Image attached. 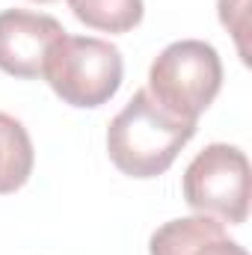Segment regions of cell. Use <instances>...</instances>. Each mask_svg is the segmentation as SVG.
I'll return each mask as SVG.
<instances>
[{"mask_svg": "<svg viewBox=\"0 0 252 255\" xmlns=\"http://www.w3.org/2000/svg\"><path fill=\"white\" fill-rule=\"evenodd\" d=\"M196 125L160 107L148 89H136L107 128V154L127 178H157L196 136Z\"/></svg>", "mask_w": 252, "mask_h": 255, "instance_id": "obj_1", "label": "cell"}, {"mask_svg": "<svg viewBox=\"0 0 252 255\" xmlns=\"http://www.w3.org/2000/svg\"><path fill=\"white\" fill-rule=\"evenodd\" d=\"M42 77L65 104L80 110H95L107 104L125 77L122 51L95 36H68L54 42Z\"/></svg>", "mask_w": 252, "mask_h": 255, "instance_id": "obj_2", "label": "cell"}, {"mask_svg": "<svg viewBox=\"0 0 252 255\" xmlns=\"http://www.w3.org/2000/svg\"><path fill=\"white\" fill-rule=\"evenodd\" d=\"M223 86V63L214 45L181 39L166 45L148 68V95L172 116L199 122Z\"/></svg>", "mask_w": 252, "mask_h": 255, "instance_id": "obj_3", "label": "cell"}, {"mask_svg": "<svg viewBox=\"0 0 252 255\" xmlns=\"http://www.w3.org/2000/svg\"><path fill=\"white\" fill-rule=\"evenodd\" d=\"M184 202L196 214L241 226L250 217V157L238 145L211 142L184 169Z\"/></svg>", "mask_w": 252, "mask_h": 255, "instance_id": "obj_4", "label": "cell"}, {"mask_svg": "<svg viewBox=\"0 0 252 255\" xmlns=\"http://www.w3.org/2000/svg\"><path fill=\"white\" fill-rule=\"evenodd\" d=\"M65 30L54 15L30 9H3L0 12V71L36 80L45 71V60Z\"/></svg>", "mask_w": 252, "mask_h": 255, "instance_id": "obj_5", "label": "cell"}, {"mask_svg": "<svg viewBox=\"0 0 252 255\" xmlns=\"http://www.w3.org/2000/svg\"><path fill=\"white\" fill-rule=\"evenodd\" d=\"M148 255H250L226 235V226L214 217L193 214L163 223L151 241Z\"/></svg>", "mask_w": 252, "mask_h": 255, "instance_id": "obj_6", "label": "cell"}, {"mask_svg": "<svg viewBox=\"0 0 252 255\" xmlns=\"http://www.w3.org/2000/svg\"><path fill=\"white\" fill-rule=\"evenodd\" d=\"M36 151L27 128L15 116L0 113V196L21 190L33 175Z\"/></svg>", "mask_w": 252, "mask_h": 255, "instance_id": "obj_7", "label": "cell"}, {"mask_svg": "<svg viewBox=\"0 0 252 255\" xmlns=\"http://www.w3.org/2000/svg\"><path fill=\"white\" fill-rule=\"evenodd\" d=\"M71 15L101 33H130L145 15L142 0H68Z\"/></svg>", "mask_w": 252, "mask_h": 255, "instance_id": "obj_8", "label": "cell"}, {"mask_svg": "<svg viewBox=\"0 0 252 255\" xmlns=\"http://www.w3.org/2000/svg\"><path fill=\"white\" fill-rule=\"evenodd\" d=\"M217 9H220V21L223 27L235 36L238 42V51L244 57V63L250 60L247 57V33H250V0H217Z\"/></svg>", "mask_w": 252, "mask_h": 255, "instance_id": "obj_9", "label": "cell"}, {"mask_svg": "<svg viewBox=\"0 0 252 255\" xmlns=\"http://www.w3.org/2000/svg\"><path fill=\"white\" fill-rule=\"evenodd\" d=\"M36 3H57V0H36Z\"/></svg>", "mask_w": 252, "mask_h": 255, "instance_id": "obj_10", "label": "cell"}]
</instances>
